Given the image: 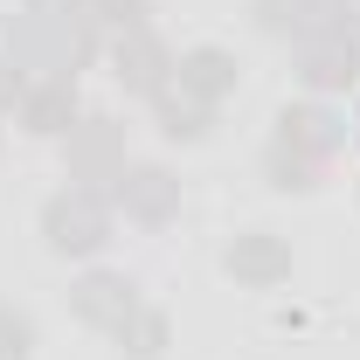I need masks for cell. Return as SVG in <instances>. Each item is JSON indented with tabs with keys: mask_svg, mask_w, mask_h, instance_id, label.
<instances>
[{
	"mask_svg": "<svg viewBox=\"0 0 360 360\" xmlns=\"http://www.w3.org/2000/svg\"><path fill=\"white\" fill-rule=\"evenodd\" d=\"M340 139H347V125H340L326 104H291V111L277 118V146L298 153V160H312V167H326V160L340 153Z\"/></svg>",
	"mask_w": 360,
	"mask_h": 360,
	"instance_id": "5",
	"label": "cell"
},
{
	"mask_svg": "<svg viewBox=\"0 0 360 360\" xmlns=\"http://www.w3.org/2000/svg\"><path fill=\"white\" fill-rule=\"evenodd\" d=\"M104 194H111V208H125V222H146V229H160L180 208V180L167 167H125Z\"/></svg>",
	"mask_w": 360,
	"mask_h": 360,
	"instance_id": "3",
	"label": "cell"
},
{
	"mask_svg": "<svg viewBox=\"0 0 360 360\" xmlns=\"http://www.w3.org/2000/svg\"><path fill=\"white\" fill-rule=\"evenodd\" d=\"M42 236L56 257H97L111 243V194L97 187H63L42 208Z\"/></svg>",
	"mask_w": 360,
	"mask_h": 360,
	"instance_id": "1",
	"label": "cell"
},
{
	"mask_svg": "<svg viewBox=\"0 0 360 360\" xmlns=\"http://www.w3.org/2000/svg\"><path fill=\"white\" fill-rule=\"evenodd\" d=\"M28 340H35L28 312H14V305L0 298V360H28Z\"/></svg>",
	"mask_w": 360,
	"mask_h": 360,
	"instance_id": "15",
	"label": "cell"
},
{
	"mask_svg": "<svg viewBox=\"0 0 360 360\" xmlns=\"http://www.w3.org/2000/svg\"><path fill=\"white\" fill-rule=\"evenodd\" d=\"M125 354H139V360H153L160 347H167V312H153V305H132V319L111 333Z\"/></svg>",
	"mask_w": 360,
	"mask_h": 360,
	"instance_id": "12",
	"label": "cell"
},
{
	"mask_svg": "<svg viewBox=\"0 0 360 360\" xmlns=\"http://www.w3.org/2000/svg\"><path fill=\"white\" fill-rule=\"evenodd\" d=\"M174 84L194 90L201 104H222L229 90H236V56H229V49H187L174 63Z\"/></svg>",
	"mask_w": 360,
	"mask_h": 360,
	"instance_id": "10",
	"label": "cell"
},
{
	"mask_svg": "<svg viewBox=\"0 0 360 360\" xmlns=\"http://www.w3.org/2000/svg\"><path fill=\"white\" fill-rule=\"evenodd\" d=\"M153 111H160V132H167V139H201V132H208V118H215V104H201L194 90H180V84L160 90Z\"/></svg>",
	"mask_w": 360,
	"mask_h": 360,
	"instance_id": "11",
	"label": "cell"
},
{
	"mask_svg": "<svg viewBox=\"0 0 360 360\" xmlns=\"http://www.w3.org/2000/svg\"><path fill=\"white\" fill-rule=\"evenodd\" d=\"M222 264H229V277H236V284L270 291V284H284V277H291V250H284L277 236H236Z\"/></svg>",
	"mask_w": 360,
	"mask_h": 360,
	"instance_id": "9",
	"label": "cell"
},
{
	"mask_svg": "<svg viewBox=\"0 0 360 360\" xmlns=\"http://www.w3.org/2000/svg\"><path fill=\"white\" fill-rule=\"evenodd\" d=\"M118 174H125V139H118V125L111 118H77L70 125V180L104 194Z\"/></svg>",
	"mask_w": 360,
	"mask_h": 360,
	"instance_id": "2",
	"label": "cell"
},
{
	"mask_svg": "<svg viewBox=\"0 0 360 360\" xmlns=\"http://www.w3.org/2000/svg\"><path fill=\"white\" fill-rule=\"evenodd\" d=\"M111 77L139 97H160V90L174 84V56L167 42L153 35V28H139V35H111Z\"/></svg>",
	"mask_w": 360,
	"mask_h": 360,
	"instance_id": "4",
	"label": "cell"
},
{
	"mask_svg": "<svg viewBox=\"0 0 360 360\" xmlns=\"http://www.w3.org/2000/svg\"><path fill=\"white\" fill-rule=\"evenodd\" d=\"M90 14H97V28H104V35H139L153 7H146V0H90Z\"/></svg>",
	"mask_w": 360,
	"mask_h": 360,
	"instance_id": "13",
	"label": "cell"
},
{
	"mask_svg": "<svg viewBox=\"0 0 360 360\" xmlns=\"http://www.w3.org/2000/svg\"><path fill=\"white\" fill-rule=\"evenodd\" d=\"M298 77L312 90H347L360 77V49H354V35H305L298 42Z\"/></svg>",
	"mask_w": 360,
	"mask_h": 360,
	"instance_id": "6",
	"label": "cell"
},
{
	"mask_svg": "<svg viewBox=\"0 0 360 360\" xmlns=\"http://www.w3.org/2000/svg\"><path fill=\"white\" fill-rule=\"evenodd\" d=\"M264 167H270V187H284V194H305V187H312V174H319L312 160H298V153H284V146H270Z\"/></svg>",
	"mask_w": 360,
	"mask_h": 360,
	"instance_id": "14",
	"label": "cell"
},
{
	"mask_svg": "<svg viewBox=\"0 0 360 360\" xmlns=\"http://www.w3.org/2000/svg\"><path fill=\"white\" fill-rule=\"evenodd\" d=\"M21 77H14V63H7V49H0V111H14V104H21Z\"/></svg>",
	"mask_w": 360,
	"mask_h": 360,
	"instance_id": "16",
	"label": "cell"
},
{
	"mask_svg": "<svg viewBox=\"0 0 360 360\" xmlns=\"http://www.w3.org/2000/svg\"><path fill=\"white\" fill-rule=\"evenodd\" d=\"M70 305H77V319H84V326H97V333H118V326L132 319L139 291L118 277V270H90L84 284L70 291Z\"/></svg>",
	"mask_w": 360,
	"mask_h": 360,
	"instance_id": "7",
	"label": "cell"
},
{
	"mask_svg": "<svg viewBox=\"0 0 360 360\" xmlns=\"http://www.w3.org/2000/svg\"><path fill=\"white\" fill-rule=\"evenodd\" d=\"M14 111H21V125H28V132L63 139L70 125H77V77H42V84H28Z\"/></svg>",
	"mask_w": 360,
	"mask_h": 360,
	"instance_id": "8",
	"label": "cell"
}]
</instances>
